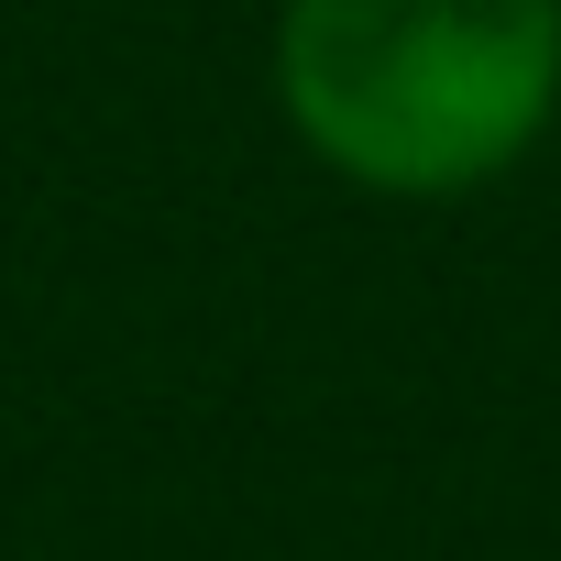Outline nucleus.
Returning <instances> with one entry per match:
<instances>
[{
    "instance_id": "f257e3e1",
    "label": "nucleus",
    "mask_w": 561,
    "mask_h": 561,
    "mask_svg": "<svg viewBox=\"0 0 561 561\" xmlns=\"http://www.w3.org/2000/svg\"><path fill=\"white\" fill-rule=\"evenodd\" d=\"M275 111L364 198H473L561 122V0H275Z\"/></svg>"
}]
</instances>
